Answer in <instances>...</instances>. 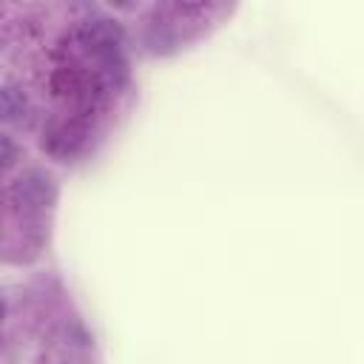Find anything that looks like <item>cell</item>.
Instances as JSON below:
<instances>
[{"instance_id":"cell-5","label":"cell","mask_w":364,"mask_h":364,"mask_svg":"<svg viewBox=\"0 0 364 364\" xmlns=\"http://www.w3.org/2000/svg\"><path fill=\"white\" fill-rule=\"evenodd\" d=\"M3 318H6V301L0 299V324H3Z\"/></svg>"},{"instance_id":"cell-2","label":"cell","mask_w":364,"mask_h":364,"mask_svg":"<svg viewBox=\"0 0 364 364\" xmlns=\"http://www.w3.org/2000/svg\"><path fill=\"white\" fill-rule=\"evenodd\" d=\"M80 37L94 51H105V48H119L122 46V28L117 23H111V20H91V23H85Z\"/></svg>"},{"instance_id":"cell-1","label":"cell","mask_w":364,"mask_h":364,"mask_svg":"<svg viewBox=\"0 0 364 364\" xmlns=\"http://www.w3.org/2000/svg\"><path fill=\"white\" fill-rule=\"evenodd\" d=\"M11 196H14L17 205H23L28 210H40L54 199V182L43 171H28L26 176H20L14 182Z\"/></svg>"},{"instance_id":"cell-4","label":"cell","mask_w":364,"mask_h":364,"mask_svg":"<svg viewBox=\"0 0 364 364\" xmlns=\"http://www.w3.org/2000/svg\"><path fill=\"white\" fill-rule=\"evenodd\" d=\"M14 159H17V148H14V142H11L6 134H0V168H9Z\"/></svg>"},{"instance_id":"cell-3","label":"cell","mask_w":364,"mask_h":364,"mask_svg":"<svg viewBox=\"0 0 364 364\" xmlns=\"http://www.w3.org/2000/svg\"><path fill=\"white\" fill-rule=\"evenodd\" d=\"M26 111V94L14 85L0 88V122H14Z\"/></svg>"}]
</instances>
